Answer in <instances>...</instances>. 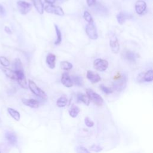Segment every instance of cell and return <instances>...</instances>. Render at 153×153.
Listing matches in <instances>:
<instances>
[{
  "instance_id": "cell-1",
  "label": "cell",
  "mask_w": 153,
  "mask_h": 153,
  "mask_svg": "<svg viewBox=\"0 0 153 153\" xmlns=\"http://www.w3.org/2000/svg\"><path fill=\"white\" fill-rule=\"evenodd\" d=\"M127 82V75L123 74L121 75H118L114 77V81L113 83L114 88L118 91H120L125 88Z\"/></svg>"
},
{
  "instance_id": "cell-2",
  "label": "cell",
  "mask_w": 153,
  "mask_h": 153,
  "mask_svg": "<svg viewBox=\"0 0 153 153\" xmlns=\"http://www.w3.org/2000/svg\"><path fill=\"white\" fill-rule=\"evenodd\" d=\"M87 96L88 97L90 100L93 102L97 106H100L103 103V100L102 97L97 93L94 91L90 88H87L86 90Z\"/></svg>"
},
{
  "instance_id": "cell-3",
  "label": "cell",
  "mask_w": 153,
  "mask_h": 153,
  "mask_svg": "<svg viewBox=\"0 0 153 153\" xmlns=\"http://www.w3.org/2000/svg\"><path fill=\"white\" fill-rule=\"evenodd\" d=\"M28 87L30 91L36 96L43 99H46L47 96L45 94V93L41 90L37 85L35 84V82H33L32 80H29L28 81Z\"/></svg>"
},
{
  "instance_id": "cell-4",
  "label": "cell",
  "mask_w": 153,
  "mask_h": 153,
  "mask_svg": "<svg viewBox=\"0 0 153 153\" xmlns=\"http://www.w3.org/2000/svg\"><path fill=\"white\" fill-rule=\"evenodd\" d=\"M85 32L87 36L91 39H96L98 38V33L96 27L94 23H88L85 26Z\"/></svg>"
},
{
  "instance_id": "cell-5",
  "label": "cell",
  "mask_w": 153,
  "mask_h": 153,
  "mask_svg": "<svg viewBox=\"0 0 153 153\" xmlns=\"http://www.w3.org/2000/svg\"><path fill=\"white\" fill-rule=\"evenodd\" d=\"M94 68L100 72L105 71L108 67V62L106 60L103 59H96L93 62Z\"/></svg>"
},
{
  "instance_id": "cell-6",
  "label": "cell",
  "mask_w": 153,
  "mask_h": 153,
  "mask_svg": "<svg viewBox=\"0 0 153 153\" xmlns=\"http://www.w3.org/2000/svg\"><path fill=\"white\" fill-rule=\"evenodd\" d=\"M45 10L46 12L51 14H54L58 15L59 16H64L65 13L63 9L59 6H56L53 4H50L45 7Z\"/></svg>"
},
{
  "instance_id": "cell-7",
  "label": "cell",
  "mask_w": 153,
  "mask_h": 153,
  "mask_svg": "<svg viewBox=\"0 0 153 153\" xmlns=\"http://www.w3.org/2000/svg\"><path fill=\"white\" fill-rule=\"evenodd\" d=\"M17 5L20 13L22 14H26L32 9V5L23 1H19L17 2Z\"/></svg>"
},
{
  "instance_id": "cell-8",
  "label": "cell",
  "mask_w": 153,
  "mask_h": 153,
  "mask_svg": "<svg viewBox=\"0 0 153 153\" xmlns=\"http://www.w3.org/2000/svg\"><path fill=\"white\" fill-rule=\"evenodd\" d=\"M109 46L112 53L117 54L120 50V44L117 36L113 34L109 38Z\"/></svg>"
},
{
  "instance_id": "cell-9",
  "label": "cell",
  "mask_w": 153,
  "mask_h": 153,
  "mask_svg": "<svg viewBox=\"0 0 153 153\" xmlns=\"http://www.w3.org/2000/svg\"><path fill=\"white\" fill-rule=\"evenodd\" d=\"M16 79L19 84L23 88H27V84L23 71H15Z\"/></svg>"
},
{
  "instance_id": "cell-10",
  "label": "cell",
  "mask_w": 153,
  "mask_h": 153,
  "mask_svg": "<svg viewBox=\"0 0 153 153\" xmlns=\"http://www.w3.org/2000/svg\"><path fill=\"white\" fill-rule=\"evenodd\" d=\"M134 8L137 14H142L146 8V4L142 0H138L135 3Z\"/></svg>"
},
{
  "instance_id": "cell-11",
  "label": "cell",
  "mask_w": 153,
  "mask_h": 153,
  "mask_svg": "<svg viewBox=\"0 0 153 153\" xmlns=\"http://www.w3.org/2000/svg\"><path fill=\"white\" fill-rule=\"evenodd\" d=\"M87 78L92 83H96L101 80V78L97 73H95L90 70L87 71Z\"/></svg>"
},
{
  "instance_id": "cell-12",
  "label": "cell",
  "mask_w": 153,
  "mask_h": 153,
  "mask_svg": "<svg viewBox=\"0 0 153 153\" xmlns=\"http://www.w3.org/2000/svg\"><path fill=\"white\" fill-rule=\"evenodd\" d=\"M61 82L62 84L66 87H71L73 85L72 80L69 74L66 72H65L62 74L61 78Z\"/></svg>"
},
{
  "instance_id": "cell-13",
  "label": "cell",
  "mask_w": 153,
  "mask_h": 153,
  "mask_svg": "<svg viewBox=\"0 0 153 153\" xmlns=\"http://www.w3.org/2000/svg\"><path fill=\"white\" fill-rule=\"evenodd\" d=\"M22 100L24 105L32 108H37L39 105L38 101L33 99H22Z\"/></svg>"
},
{
  "instance_id": "cell-14",
  "label": "cell",
  "mask_w": 153,
  "mask_h": 153,
  "mask_svg": "<svg viewBox=\"0 0 153 153\" xmlns=\"http://www.w3.org/2000/svg\"><path fill=\"white\" fill-rule=\"evenodd\" d=\"M46 63L50 69H54L56 66V56L53 53H48L46 57Z\"/></svg>"
},
{
  "instance_id": "cell-15",
  "label": "cell",
  "mask_w": 153,
  "mask_h": 153,
  "mask_svg": "<svg viewBox=\"0 0 153 153\" xmlns=\"http://www.w3.org/2000/svg\"><path fill=\"white\" fill-rule=\"evenodd\" d=\"M5 136L6 139L8 141V142L11 145H14L17 143V137L14 133H13L11 131H7L5 133Z\"/></svg>"
},
{
  "instance_id": "cell-16",
  "label": "cell",
  "mask_w": 153,
  "mask_h": 153,
  "mask_svg": "<svg viewBox=\"0 0 153 153\" xmlns=\"http://www.w3.org/2000/svg\"><path fill=\"white\" fill-rule=\"evenodd\" d=\"M33 4L38 11L40 14H43L44 13V4L41 0H32Z\"/></svg>"
},
{
  "instance_id": "cell-17",
  "label": "cell",
  "mask_w": 153,
  "mask_h": 153,
  "mask_svg": "<svg viewBox=\"0 0 153 153\" xmlns=\"http://www.w3.org/2000/svg\"><path fill=\"white\" fill-rule=\"evenodd\" d=\"M117 21L119 24L123 25L126 20V19L129 18V15L124 12H120L116 16Z\"/></svg>"
},
{
  "instance_id": "cell-18",
  "label": "cell",
  "mask_w": 153,
  "mask_h": 153,
  "mask_svg": "<svg viewBox=\"0 0 153 153\" xmlns=\"http://www.w3.org/2000/svg\"><path fill=\"white\" fill-rule=\"evenodd\" d=\"M2 71L7 77L10 78L11 79H16V75L14 71L8 68H6L5 67L2 68Z\"/></svg>"
},
{
  "instance_id": "cell-19",
  "label": "cell",
  "mask_w": 153,
  "mask_h": 153,
  "mask_svg": "<svg viewBox=\"0 0 153 153\" xmlns=\"http://www.w3.org/2000/svg\"><path fill=\"white\" fill-rule=\"evenodd\" d=\"M13 71H23L22 63L19 59H16L13 63Z\"/></svg>"
},
{
  "instance_id": "cell-20",
  "label": "cell",
  "mask_w": 153,
  "mask_h": 153,
  "mask_svg": "<svg viewBox=\"0 0 153 153\" xmlns=\"http://www.w3.org/2000/svg\"><path fill=\"white\" fill-rule=\"evenodd\" d=\"M80 112V109L78 106L75 105H72L69 110V114L72 118H75Z\"/></svg>"
},
{
  "instance_id": "cell-21",
  "label": "cell",
  "mask_w": 153,
  "mask_h": 153,
  "mask_svg": "<svg viewBox=\"0 0 153 153\" xmlns=\"http://www.w3.org/2000/svg\"><path fill=\"white\" fill-rule=\"evenodd\" d=\"M7 111L9 113V114L11 115V117H12L16 121H19L20 118V115L17 111L11 108H8Z\"/></svg>"
},
{
  "instance_id": "cell-22",
  "label": "cell",
  "mask_w": 153,
  "mask_h": 153,
  "mask_svg": "<svg viewBox=\"0 0 153 153\" xmlns=\"http://www.w3.org/2000/svg\"><path fill=\"white\" fill-rule=\"evenodd\" d=\"M54 28H55V31L56 33V39L54 42L55 45H59L61 42H62V33L61 31L60 30L58 26L57 25H54Z\"/></svg>"
},
{
  "instance_id": "cell-23",
  "label": "cell",
  "mask_w": 153,
  "mask_h": 153,
  "mask_svg": "<svg viewBox=\"0 0 153 153\" xmlns=\"http://www.w3.org/2000/svg\"><path fill=\"white\" fill-rule=\"evenodd\" d=\"M124 57L129 62H134L136 59V55L134 53L131 51H127L124 54Z\"/></svg>"
},
{
  "instance_id": "cell-24",
  "label": "cell",
  "mask_w": 153,
  "mask_h": 153,
  "mask_svg": "<svg viewBox=\"0 0 153 153\" xmlns=\"http://www.w3.org/2000/svg\"><path fill=\"white\" fill-rule=\"evenodd\" d=\"M77 98H78V99L79 101L83 102L87 106H88L90 104V100L88 97L87 95H85V94H82V93H79V94H78Z\"/></svg>"
},
{
  "instance_id": "cell-25",
  "label": "cell",
  "mask_w": 153,
  "mask_h": 153,
  "mask_svg": "<svg viewBox=\"0 0 153 153\" xmlns=\"http://www.w3.org/2000/svg\"><path fill=\"white\" fill-rule=\"evenodd\" d=\"M142 76V79L146 82H151L152 81V75L153 71L152 70H149L146 73L143 74Z\"/></svg>"
},
{
  "instance_id": "cell-26",
  "label": "cell",
  "mask_w": 153,
  "mask_h": 153,
  "mask_svg": "<svg viewBox=\"0 0 153 153\" xmlns=\"http://www.w3.org/2000/svg\"><path fill=\"white\" fill-rule=\"evenodd\" d=\"M67 103H68V99L65 96H61L57 99L56 102V105L57 106L60 108H62L65 106Z\"/></svg>"
},
{
  "instance_id": "cell-27",
  "label": "cell",
  "mask_w": 153,
  "mask_h": 153,
  "mask_svg": "<svg viewBox=\"0 0 153 153\" xmlns=\"http://www.w3.org/2000/svg\"><path fill=\"white\" fill-rule=\"evenodd\" d=\"M73 66L72 63L68 61H62L60 62V68L61 69L67 71V70H70L72 68Z\"/></svg>"
},
{
  "instance_id": "cell-28",
  "label": "cell",
  "mask_w": 153,
  "mask_h": 153,
  "mask_svg": "<svg viewBox=\"0 0 153 153\" xmlns=\"http://www.w3.org/2000/svg\"><path fill=\"white\" fill-rule=\"evenodd\" d=\"M72 82H74V83L77 85V86H82L83 85V79L81 76H74L72 78Z\"/></svg>"
},
{
  "instance_id": "cell-29",
  "label": "cell",
  "mask_w": 153,
  "mask_h": 153,
  "mask_svg": "<svg viewBox=\"0 0 153 153\" xmlns=\"http://www.w3.org/2000/svg\"><path fill=\"white\" fill-rule=\"evenodd\" d=\"M83 17L84 19V20L88 23H92L94 22V20L91 16V14H90V13L87 11H84V14H83Z\"/></svg>"
},
{
  "instance_id": "cell-30",
  "label": "cell",
  "mask_w": 153,
  "mask_h": 153,
  "mask_svg": "<svg viewBox=\"0 0 153 153\" xmlns=\"http://www.w3.org/2000/svg\"><path fill=\"white\" fill-rule=\"evenodd\" d=\"M100 88L103 93H105L106 94H111L113 92V90L112 88H111L108 87H106L103 84L100 85Z\"/></svg>"
},
{
  "instance_id": "cell-31",
  "label": "cell",
  "mask_w": 153,
  "mask_h": 153,
  "mask_svg": "<svg viewBox=\"0 0 153 153\" xmlns=\"http://www.w3.org/2000/svg\"><path fill=\"white\" fill-rule=\"evenodd\" d=\"M0 63L4 67H7L10 65V61L4 56H0Z\"/></svg>"
},
{
  "instance_id": "cell-32",
  "label": "cell",
  "mask_w": 153,
  "mask_h": 153,
  "mask_svg": "<svg viewBox=\"0 0 153 153\" xmlns=\"http://www.w3.org/2000/svg\"><path fill=\"white\" fill-rule=\"evenodd\" d=\"M76 153H90V151L85 147L82 146H77L76 148Z\"/></svg>"
},
{
  "instance_id": "cell-33",
  "label": "cell",
  "mask_w": 153,
  "mask_h": 153,
  "mask_svg": "<svg viewBox=\"0 0 153 153\" xmlns=\"http://www.w3.org/2000/svg\"><path fill=\"white\" fill-rule=\"evenodd\" d=\"M90 150L94 151L96 152H99L102 150V148L100 147L99 145L94 144L90 146Z\"/></svg>"
},
{
  "instance_id": "cell-34",
  "label": "cell",
  "mask_w": 153,
  "mask_h": 153,
  "mask_svg": "<svg viewBox=\"0 0 153 153\" xmlns=\"http://www.w3.org/2000/svg\"><path fill=\"white\" fill-rule=\"evenodd\" d=\"M84 123L85 125L89 127H93L94 126V122L88 117H85L84 119Z\"/></svg>"
},
{
  "instance_id": "cell-35",
  "label": "cell",
  "mask_w": 153,
  "mask_h": 153,
  "mask_svg": "<svg viewBox=\"0 0 153 153\" xmlns=\"http://www.w3.org/2000/svg\"><path fill=\"white\" fill-rule=\"evenodd\" d=\"M88 7H92L96 4V0H86Z\"/></svg>"
},
{
  "instance_id": "cell-36",
  "label": "cell",
  "mask_w": 153,
  "mask_h": 153,
  "mask_svg": "<svg viewBox=\"0 0 153 153\" xmlns=\"http://www.w3.org/2000/svg\"><path fill=\"white\" fill-rule=\"evenodd\" d=\"M5 14V10L2 5L0 4V14L1 15H4Z\"/></svg>"
},
{
  "instance_id": "cell-37",
  "label": "cell",
  "mask_w": 153,
  "mask_h": 153,
  "mask_svg": "<svg viewBox=\"0 0 153 153\" xmlns=\"http://www.w3.org/2000/svg\"><path fill=\"white\" fill-rule=\"evenodd\" d=\"M4 30H5V31L8 34H11V33H12V32H11V29H10V27H8V26H5V28H4Z\"/></svg>"
},
{
  "instance_id": "cell-38",
  "label": "cell",
  "mask_w": 153,
  "mask_h": 153,
  "mask_svg": "<svg viewBox=\"0 0 153 153\" xmlns=\"http://www.w3.org/2000/svg\"><path fill=\"white\" fill-rule=\"evenodd\" d=\"M44 1L45 2L50 4H53L56 2V0H44Z\"/></svg>"
},
{
  "instance_id": "cell-39",
  "label": "cell",
  "mask_w": 153,
  "mask_h": 153,
  "mask_svg": "<svg viewBox=\"0 0 153 153\" xmlns=\"http://www.w3.org/2000/svg\"><path fill=\"white\" fill-rule=\"evenodd\" d=\"M0 153H1V151H0Z\"/></svg>"
}]
</instances>
